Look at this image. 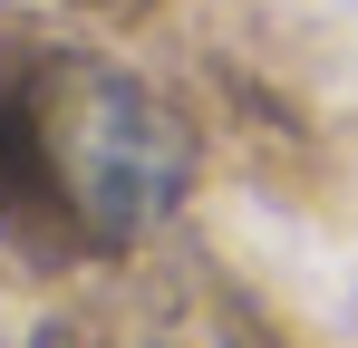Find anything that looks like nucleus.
Masks as SVG:
<instances>
[{
	"mask_svg": "<svg viewBox=\"0 0 358 348\" xmlns=\"http://www.w3.org/2000/svg\"><path fill=\"white\" fill-rule=\"evenodd\" d=\"M194 184L184 116L107 58H39L0 87V213L59 252H136Z\"/></svg>",
	"mask_w": 358,
	"mask_h": 348,
	"instance_id": "obj_1",
	"label": "nucleus"
},
{
	"mask_svg": "<svg viewBox=\"0 0 358 348\" xmlns=\"http://www.w3.org/2000/svg\"><path fill=\"white\" fill-rule=\"evenodd\" d=\"M49 348H242L213 310H194L175 290H145V300H107L87 319H68Z\"/></svg>",
	"mask_w": 358,
	"mask_h": 348,
	"instance_id": "obj_2",
	"label": "nucleus"
}]
</instances>
